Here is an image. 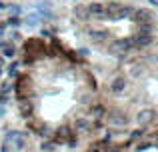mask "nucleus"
<instances>
[{
  "mask_svg": "<svg viewBox=\"0 0 158 152\" xmlns=\"http://www.w3.org/2000/svg\"><path fill=\"white\" fill-rule=\"evenodd\" d=\"M156 118V112L152 108H146V110H140L138 112V116H136V120H138V124H142V126H146V124H150L152 120Z\"/></svg>",
  "mask_w": 158,
  "mask_h": 152,
  "instance_id": "f257e3e1",
  "label": "nucleus"
},
{
  "mask_svg": "<svg viewBox=\"0 0 158 152\" xmlns=\"http://www.w3.org/2000/svg\"><path fill=\"white\" fill-rule=\"evenodd\" d=\"M134 46V42L132 40H124V38H120V40H116V42H112V52H126L128 48H132Z\"/></svg>",
  "mask_w": 158,
  "mask_h": 152,
  "instance_id": "f03ea898",
  "label": "nucleus"
},
{
  "mask_svg": "<svg viewBox=\"0 0 158 152\" xmlns=\"http://www.w3.org/2000/svg\"><path fill=\"white\" fill-rule=\"evenodd\" d=\"M18 112H20V116H24V118H28L32 114V102L28 100V98H20L18 100Z\"/></svg>",
  "mask_w": 158,
  "mask_h": 152,
  "instance_id": "7ed1b4c3",
  "label": "nucleus"
},
{
  "mask_svg": "<svg viewBox=\"0 0 158 152\" xmlns=\"http://www.w3.org/2000/svg\"><path fill=\"white\" fill-rule=\"evenodd\" d=\"M152 12L150 10H146V8H140V10H136V22H140V24H150L152 22Z\"/></svg>",
  "mask_w": 158,
  "mask_h": 152,
  "instance_id": "20e7f679",
  "label": "nucleus"
},
{
  "mask_svg": "<svg viewBox=\"0 0 158 152\" xmlns=\"http://www.w3.org/2000/svg\"><path fill=\"white\" fill-rule=\"evenodd\" d=\"M108 122H110V124H116V126H124V124L128 122V118L124 116L122 112L114 110V112H110V114H108Z\"/></svg>",
  "mask_w": 158,
  "mask_h": 152,
  "instance_id": "39448f33",
  "label": "nucleus"
},
{
  "mask_svg": "<svg viewBox=\"0 0 158 152\" xmlns=\"http://www.w3.org/2000/svg\"><path fill=\"white\" fill-rule=\"evenodd\" d=\"M74 16H76L78 20H88V18H90L88 6H80V4H78V6L74 8Z\"/></svg>",
  "mask_w": 158,
  "mask_h": 152,
  "instance_id": "423d86ee",
  "label": "nucleus"
},
{
  "mask_svg": "<svg viewBox=\"0 0 158 152\" xmlns=\"http://www.w3.org/2000/svg\"><path fill=\"white\" fill-rule=\"evenodd\" d=\"M88 12L92 16H106V8H102L98 2H92V4H90V6H88Z\"/></svg>",
  "mask_w": 158,
  "mask_h": 152,
  "instance_id": "0eeeda50",
  "label": "nucleus"
},
{
  "mask_svg": "<svg viewBox=\"0 0 158 152\" xmlns=\"http://www.w3.org/2000/svg\"><path fill=\"white\" fill-rule=\"evenodd\" d=\"M124 86H126V80H124L122 76H118V78H114V82H112L110 88H112V92L118 94V92H122V90H124Z\"/></svg>",
  "mask_w": 158,
  "mask_h": 152,
  "instance_id": "6e6552de",
  "label": "nucleus"
},
{
  "mask_svg": "<svg viewBox=\"0 0 158 152\" xmlns=\"http://www.w3.org/2000/svg\"><path fill=\"white\" fill-rule=\"evenodd\" d=\"M132 42L136 44V46H148V44L152 42V36H148V34H138Z\"/></svg>",
  "mask_w": 158,
  "mask_h": 152,
  "instance_id": "1a4fd4ad",
  "label": "nucleus"
},
{
  "mask_svg": "<svg viewBox=\"0 0 158 152\" xmlns=\"http://www.w3.org/2000/svg\"><path fill=\"white\" fill-rule=\"evenodd\" d=\"M74 128H76V130H88L90 128V122L86 120V118H78V120L74 122Z\"/></svg>",
  "mask_w": 158,
  "mask_h": 152,
  "instance_id": "9d476101",
  "label": "nucleus"
},
{
  "mask_svg": "<svg viewBox=\"0 0 158 152\" xmlns=\"http://www.w3.org/2000/svg\"><path fill=\"white\" fill-rule=\"evenodd\" d=\"M90 38L96 40V42H102V40L106 38V32H102V30H92V32H90Z\"/></svg>",
  "mask_w": 158,
  "mask_h": 152,
  "instance_id": "9b49d317",
  "label": "nucleus"
},
{
  "mask_svg": "<svg viewBox=\"0 0 158 152\" xmlns=\"http://www.w3.org/2000/svg\"><path fill=\"white\" fill-rule=\"evenodd\" d=\"M2 52H4V56H6V58H14V54H16L14 46H10V44H4Z\"/></svg>",
  "mask_w": 158,
  "mask_h": 152,
  "instance_id": "f8f14e48",
  "label": "nucleus"
},
{
  "mask_svg": "<svg viewBox=\"0 0 158 152\" xmlns=\"http://www.w3.org/2000/svg\"><path fill=\"white\" fill-rule=\"evenodd\" d=\"M38 22H40V16L38 14H30V16H28V20H26L28 26H36Z\"/></svg>",
  "mask_w": 158,
  "mask_h": 152,
  "instance_id": "ddd939ff",
  "label": "nucleus"
},
{
  "mask_svg": "<svg viewBox=\"0 0 158 152\" xmlns=\"http://www.w3.org/2000/svg\"><path fill=\"white\" fill-rule=\"evenodd\" d=\"M152 30V24H140V34H148Z\"/></svg>",
  "mask_w": 158,
  "mask_h": 152,
  "instance_id": "4468645a",
  "label": "nucleus"
},
{
  "mask_svg": "<svg viewBox=\"0 0 158 152\" xmlns=\"http://www.w3.org/2000/svg\"><path fill=\"white\" fill-rule=\"evenodd\" d=\"M8 24H10V26H18L20 18H18V16H10V18H8Z\"/></svg>",
  "mask_w": 158,
  "mask_h": 152,
  "instance_id": "2eb2a0df",
  "label": "nucleus"
},
{
  "mask_svg": "<svg viewBox=\"0 0 158 152\" xmlns=\"http://www.w3.org/2000/svg\"><path fill=\"white\" fill-rule=\"evenodd\" d=\"M0 90H2V94H6V92H10V90H12V84H10V82H4V84H2V86H0Z\"/></svg>",
  "mask_w": 158,
  "mask_h": 152,
  "instance_id": "dca6fc26",
  "label": "nucleus"
},
{
  "mask_svg": "<svg viewBox=\"0 0 158 152\" xmlns=\"http://www.w3.org/2000/svg\"><path fill=\"white\" fill-rule=\"evenodd\" d=\"M92 112H94V116H96V118H100V116H102V112H104V108H102V106H94Z\"/></svg>",
  "mask_w": 158,
  "mask_h": 152,
  "instance_id": "f3484780",
  "label": "nucleus"
},
{
  "mask_svg": "<svg viewBox=\"0 0 158 152\" xmlns=\"http://www.w3.org/2000/svg\"><path fill=\"white\" fill-rule=\"evenodd\" d=\"M16 68H18V62H12V64H10V68H8V74L14 76V74H16Z\"/></svg>",
  "mask_w": 158,
  "mask_h": 152,
  "instance_id": "a211bd4d",
  "label": "nucleus"
},
{
  "mask_svg": "<svg viewBox=\"0 0 158 152\" xmlns=\"http://www.w3.org/2000/svg\"><path fill=\"white\" fill-rule=\"evenodd\" d=\"M104 152H124L120 146H106V150Z\"/></svg>",
  "mask_w": 158,
  "mask_h": 152,
  "instance_id": "6ab92c4d",
  "label": "nucleus"
},
{
  "mask_svg": "<svg viewBox=\"0 0 158 152\" xmlns=\"http://www.w3.org/2000/svg\"><path fill=\"white\" fill-rule=\"evenodd\" d=\"M146 148H150V144H148V142H142V144H138V150H146Z\"/></svg>",
  "mask_w": 158,
  "mask_h": 152,
  "instance_id": "aec40b11",
  "label": "nucleus"
},
{
  "mask_svg": "<svg viewBox=\"0 0 158 152\" xmlns=\"http://www.w3.org/2000/svg\"><path fill=\"white\" fill-rule=\"evenodd\" d=\"M142 74V68H132V76H138Z\"/></svg>",
  "mask_w": 158,
  "mask_h": 152,
  "instance_id": "412c9836",
  "label": "nucleus"
},
{
  "mask_svg": "<svg viewBox=\"0 0 158 152\" xmlns=\"http://www.w3.org/2000/svg\"><path fill=\"white\" fill-rule=\"evenodd\" d=\"M6 102H8V96L6 94H0V104H6Z\"/></svg>",
  "mask_w": 158,
  "mask_h": 152,
  "instance_id": "4be33fe9",
  "label": "nucleus"
},
{
  "mask_svg": "<svg viewBox=\"0 0 158 152\" xmlns=\"http://www.w3.org/2000/svg\"><path fill=\"white\" fill-rule=\"evenodd\" d=\"M144 134V130H136V132H132V138H138V136H142Z\"/></svg>",
  "mask_w": 158,
  "mask_h": 152,
  "instance_id": "5701e85b",
  "label": "nucleus"
},
{
  "mask_svg": "<svg viewBox=\"0 0 158 152\" xmlns=\"http://www.w3.org/2000/svg\"><path fill=\"white\" fill-rule=\"evenodd\" d=\"M52 148H54V146L50 144V142H46V144H44V146H42V150H52Z\"/></svg>",
  "mask_w": 158,
  "mask_h": 152,
  "instance_id": "b1692460",
  "label": "nucleus"
},
{
  "mask_svg": "<svg viewBox=\"0 0 158 152\" xmlns=\"http://www.w3.org/2000/svg\"><path fill=\"white\" fill-rule=\"evenodd\" d=\"M10 10L14 12V14H18V12H20V8H18V6H10Z\"/></svg>",
  "mask_w": 158,
  "mask_h": 152,
  "instance_id": "393cba45",
  "label": "nucleus"
},
{
  "mask_svg": "<svg viewBox=\"0 0 158 152\" xmlns=\"http://www.w3.org/2000/svg\"><path fill=\"white\" fill-rule=\"evenodd\" d=\"M4 30H6V24H0V36L4 34Z\"/></svg>",
  "mask_w": 158,
  "mask_h": 152,
  "instance_id": "a878e982",
  "label": "nucleus"
},
{
  "mask_svg": "<svg viewBox=\"0 0 158 152\" xmlns=\"http://www.w3.org/2000/svg\"><path fill=\"white\" fill-rule=\"evenodd\" d=\"M2 152H10V148H8V146L4 144V146H2Z\"/></svg>",
  "mask_w": 158,
  "mask_h": 152,
  "instance_id": "bb28decb",
  "label": "nucleus"
},
{
  "mask_svg": "<svg viewBox=\"0 0 158 152\" xmlns=\"http://www.w3.org/2000/svg\"><path fill=\"white\" fill-rule=\"evenodd\" d=\"M2 66H4V60L0 58V72H2Z\"/></svg>",
  "mask_w": 158,
  "mask_h": 152,
  "instance_id": "cd10ccee",
  "label": "nucleus"
},
{
  "mask_svg": "<svg viewBox=\"0 0 158 152\" xmlns=\"http://www.w3.org/2000/svg\"><path fill=\"white\" fill-rule=\"evenodd\" d=\"M2 8H8V6H6V4H2V2H0V10H2Z\"/></svg>",
  "mask_w": 158,
  "mask_h": 152,
  "instance_id": "c85d7f7f",
  "label": "nucleus"
},
{
  "mask_svg": "<svg viewBox=\"0 0 158 152\" xmlns=\"http://www.w3.org/2000/svg\"><path fill=\"white\" fill-rule=\"evenodd\" d=\"M150 2H152V4H154V6H158V0H150Z\"/></svg>",
  "mask_w": 158,
  "mask_h": 152,
  "instance_id": "c756f323",
  "label": "nucleus"
},
{
  "mask_svg": "<svg viewBox=\"0 0 158 152\" xmlns=\"http://www.w3.org/2000/svg\"><path fill=\"white\" fill-rule=\"evenodd\" d=\"M154 144H156V146H158V136H154Z\"/></svg>",
  "mask_w": 158,
  "mask_h": 152,
  "instance_id": "7c9ffc66",
  "label": "nucleus"
}]
</instances>
